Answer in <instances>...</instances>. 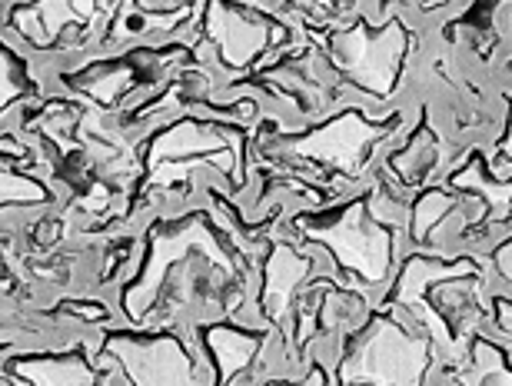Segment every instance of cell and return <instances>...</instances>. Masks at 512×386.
<instances>
[{"instance_id": "7a4b0ae2", "label": "cell", "mask_w": 512, "mask_h": 386, "mask_svg": "<svg viewBox=\"0 0 512 386\" xmlns=\"http://www.w3.org/2000/svg\"><path fill=\"white\" fill-rule=\"evenodd\" d=\"M300 227L310 233L313 240L326 243L333 250V257L340 260V267L350 273H360L366 283H386L389 277V260H393V240L383 223H373V210L366 200L350 203L330 227H313L303 223Z\"/></svg>"}, {"instance_id": "9a60e30c", "label": "cell", "mask_w": 512, "mask_h": 386, "mask_svg": "<svg viewBox=\"0 0 512 386\" xmlns=\"http://www.w3.org/2000/svg\"><path fill=\"white\" fill-rule=\"evenodd\" d=\"M426 4H449V0H426Z\"/></svg>"}, {"instance_id": "52a82bcc", "label": "cell", "mask_w": 512, "mask_h": 386, "mask_svg": "<svg viewBox=\"0 0 512 386\" xmlns=\"http://www.w3.org/2000/svg\"><path fill=\"white\" fill-rule=\"evenodd\" d=\"M313 260L303 257L300 250L290 247V243H276L270 260H266V283H263V310L273 323H283L286 313H290L293 300H296V287L310 277Z\"/></svg>"}, {"instance_id": "9c48e42d", "label": "cell", "mask_w": 512, "mask_h": 386, "mask_svg": "<svg viewBox=\"0 0 512 386\" xmlns=\"http://www.w3.org/2000/svg\"><path fill=\"white\" fill-rule=\"evenodd\" d=\"M10 370L17 373V380L40 383V386H74V383H100L94 367L87 363L84 353H70V357H37V360H14Z\"/></svg>"}, {"instance_id": "8992f818", "label": "cell", "mask_w": 512, "mask_h": 386, "mask_svg": "<svg viewBox=\"0 0 512 386\" xmlns=\"http://www.w3.org/2000/svg\"><path fill=\"white\" fill-rule=\"evenodd\" d=\"M207 34L217 40L220 47V57L223 64L240 70L247 67L250 60H256L270 44V27L263 20H253L240 10H233L220 0L210 4V14H207Z\"/></svg>"}, {"instance_id": "8fae6325", "label": "cell", "mask_w": 512, "mask_h": 386, "mask_svg": "<svg viewBox=\"0 0 512 386\" xmlns=\"http://www.w3.org/2000/svg\"><path fill=\"white\" fill-rule=\"evenodd\" d=\"M466 383H512V370L503 363V353L496 350V343L479 340L476 343V367Z\"/></svg>"}, {"instance_id": "30bf717a", "label": "cell", "mask_w": 512, "mask_h": 386, "mask_svg": "<svg viewBox=\"0 0 512 386\" xmlns=\"http://www.w3.org/2000/svg\"><path fill=\"white\" fill-rule=\"evenodd\" d=\"M446 210H453V197H446L443 190H429L426 197L416 203V210H413V240L416 243H429L433 223L449 217Z\"/></svg>"}, {"instance_id": "6da1fadb", "label": "cell", "mask_w": 512, "mask_h": 386, "mask_svg": "<svg viewBox=\"0 0 512 386\" xmlns=\"http://www.w3.org/2000/svg\"><path fill=\"white\" fill-rule=\"evenodd\" d=\"M433 347L423 333L380 317L340 363V383H423Z\"/></svg>"}, {"instance_id": "4fadbf2b", "label": "cell", "mask_w": 512, "mask_h": 386, "mask_svg": "<svg viewBox=\"0 0 512 386\" xmlns=\"http://www.w3.org/2000/svg\"><path fill=\"white\" fill-rule=\"evenodd\" d=\"M493 263L499 267V273L512 283V240L509 243H503V247L496 250V257H493Z\"/></svg>"}, {"instance_id": "5b68a950", "label": "cell", "mask_w": 512, "mask_h": 386, "mask_svg": "<svg viewBox=\"0 0 512 386\" xmlns=\"http://www.w3.org/2000/svg\"><path fill=\"white\" fill-rule=\"evenodd\" d=\"M393 124H366V120L356 114V110H346L336 120H330L326 127H320L316 134L303 137V140H280V154L290 157H316L323 164L343 167L350 177H360L366 167V150H370L373 140H380Z\"/></svg>"}, {"instance_id": "5bb4252c", "label": "cell", "mask_w": 512, "mask_h": 386, "mask_svg": "<svg viewBox=\"0 0 512 386\" xmlns=\"http://www.w3.org/2000/svg\"><path fill=\"white\" fill-rule=\"evenodd\" d=\"M496 307H499V327L512 333V310H509V303H506V300H499Z\"/></svg>"}, {"instance_id": "ba28073f", "label": "cell", "mask_w": 512, "mask_h": 386, "mask_svg": "<svg viewBox=\"0 0 512 386\" xmlns=\"http://www.w3.org/2000/svg\"><path fill=\"white\" fill-rule=\"evenodd\" d=\"M263 343H266L263 333L237 330V327H230V323H217V327L207 330V350L213 353L220 377L227 383L237 380V373L253 367L256 357L263 353Z\"/></svg>"}, {"instance_id": "7c38bea8", "label": "cell", "mask_w": 512, "mask_h": 386, "mask_svg": "<svg viewBox=\"0 0 512 386\" xmlns=\"http://www.w3.org/2000/svg\"><path fill=\"white\" fill-rule=\"evenodd\" d=\"M50 193L44 190V184L30 177H20L14 170H4V203L7 207H20V203H47Z\"/></svg>"}, {"instance_id": "3957f363", "label": "cell", "mask_w": 512, "mask_h": 386, "mask_svg": "<svg viewBox=\"0 0 512 386\" xmlns=\"http://www.w3.org/2000/svg\"><path fill=\"white\" fill-rule=\"evenodd\" d=\"M330 50L336 67L343 70L353 84L373 90L376 97H386L393 90V80L399 74V60L406 54V30L399 20L389 27H350L330 37Z\"/></svg>"}, {"instance_id": "277c9868", "label": "cell", "mask_w": 512, "mask_h": 386, "mask_svg": "<svg viewBox=\"0 0 512 386\" xmlns=\"http://www.w3.org/2000/svg\"><path fill=\"white\" fill-rule=\"evenodd\" d=\"M104 353L117 360V367L127 373V383H207L210 377H200V367L193 363L187 347L177 337H124L114 333L107 340Z\"/></svg>"}]
</instances>
